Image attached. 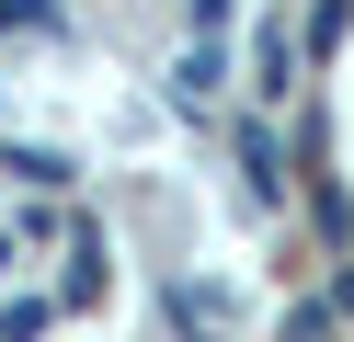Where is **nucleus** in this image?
<instances>
[{
	"mask_svg": "<svg viewBox=\"0 0 354 342\" xmlns=\"http://www.w3.org/2000/svg\"><path fill=\"white\" fill-rule=\"evenodd\" d=\"M92 35L103 0H0V342H46L57 319H80L115 263L80 137H35L12 114L35 57H92Z\"/></svg>",
	"mask_w": 354,
	"mask_h": 342,
	"instance_id": "1",
	"label": "nucleus"
}]
</instances>
